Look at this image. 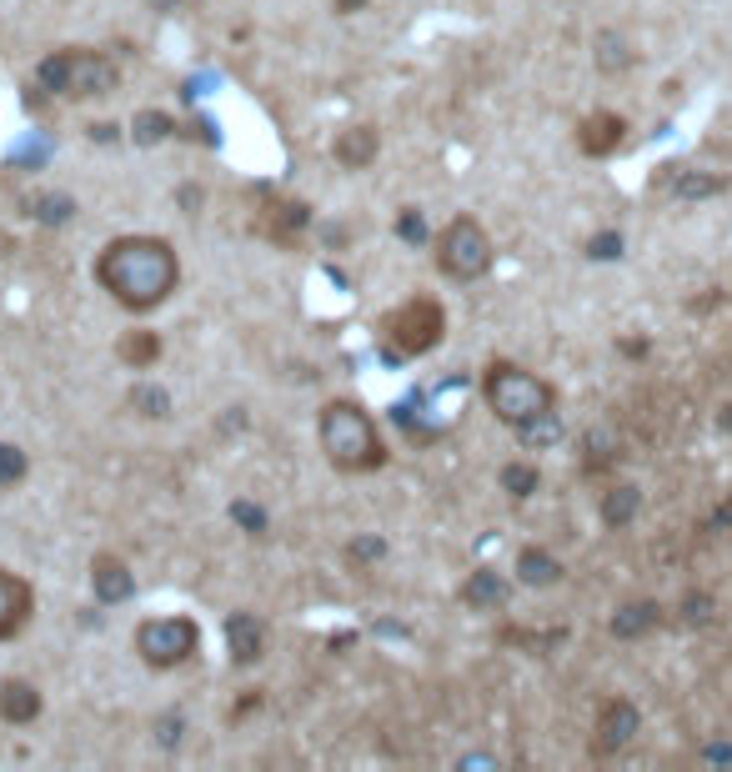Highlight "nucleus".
Wrapping results in <instances>:
<instances>
[{
  "mask_svg": "<svg viewBox=\"0 0 732 772\" xmlns=\"http://www.w3.org/2000/svg\"><path fill=\"white\" fill-rule=\"evenodd\" d=\"M96 286L131 316H151L161 311L176 286H181V256L166 236H151V231H126V236H111L101 251H96Z\"/></svg>",
  "mask_w": 732,
  "mask_h": 772,
  "instance_id": "obj_1",
  "label": "nucleus"
},
{
  "mask_svg": "<svg viewBox=\"0 0 732 772\" xmlns=\"http://www.w3.org/2000/svg\"><path fill=\"white\" fill-rule=\"evenodd\" d=\"M316 442H321V457L341 477H366V472H382L392 462L377 417L351 397H336L316 412Z\"/></svg>",
  "mask_w": 732,
  "mask_h": 772,
  "instance_id": "obj_2",
  "label": "nucleus"
},
{
  "mask_svg": "<svg viewBox=\"0 0 732 772\" xmlns=\"http://www.w3.org/2000/svg\"><path fill=\"white\" fill-rule=\"evenodd\" d=\"M36 86L61 96V101H106L121 86V71L106 51L91 46H61L36 66Z\"/></svg>",
  "mask_w": 732,
  "mask_h": 772,
  "instance_id": "obj_3",
  "label": "nucleus"
},
{
  "mask_svg": "<svg viewBox=\"0 0 732 772\" xmlns=\"http://www.w3.org/2000/svg\"><path fill=\"white\" fill-rule=\"evenodd\" d=\"M377 341H382L387 361H417V356H427L447 341V306L437 296L417 291L402 306L377 316Z\"/></svg>",
  "mask_w": 732,
  "mask_h": 772,
  "instance_id": "obj_4",
  "label": "nucleus"
},
{
  "mask_svg": "<svg viewBox=\"0 0 732 772\" xmlns=\"http://www.w3.org/2000/svg\"><path fill=\"white\" fill-rule=\"evenodd\" d=\"M482 402H487V412L502 427L517 432V427L537 422L542 412H552L557 407V392H552V381H542L537 371H527L517 361H492L482 371Z\"/></svg>",
  "mask_w": 732,
  "mask_h": 772,
  "instance_id": "obj_5",
  "label": "nucleus"
},
{
  "mask_svg": "<svg viewBox=\"0 0 732 772\" xmlns=\"http://www.w3.org/2000/svg\"><path fill=\"white\" fill-rule=\"evenodd\" d=\"M432 261H437V271L447 276V281H482L487 271H492V261H497V246H492V236H487V226L477 221V216H467V211H457L437 236H432Z\"/></svg>",
  "mask_w": 732,
  "mask_h": 772,
  "instance_id": "obj_6",
  "label": "nucleus"
},
{
  "mask_svg": "<svg viewBox=\"0 0 732 772\" xmlns=\"http://www.w3.org/2000/svg\"><path fill=\"white\" fill-rule=\"evenodd\" d=\"M131 647H136V657H141L151 672H176V667H186V662L201 657V627H196V617H186V612L146 617V622L131 632Z\"/></svg>",
  "mask_w": 732,
  "mask_h": 772,
  "instance_id": "obj_7",
  "label": "nucleus"
},
{
  "mask_svg": "<svg viewBox=\"0 0 732 772\" xmlns=\"http://www.w3.org/2000/svg\"><path fill=\"white\" fill-rule=\"evenodd\" d=\"M36 617V587L31 577L0 567V642H16Z\"/></svg>",
  "mask_w": 732,
  "mask_h": 772,
  "instance_id": "obj_8",
  "label": "nucleus"
},
{
  "mask_svg": "<svg viewBox=\"0 0 732 772\" xmlns=\"http://www.w3.org/2000/svg\"><path fill=\"white\" fill-rule=\"evenodd\" d=\"M377 156H382V131H377L372 121H351V126H341L336 141H331V161H336L341 171H372Z\"/></svg>",
  "mask_w": 732,
  "mask_h": 772,
  "instance_id": "obj_9",
  "label": "nucleus"
},
{
  "mask_svg": "<svg viewBox=\"0 0 732 772\" xmlns=\"http://www.w3.org/2000/svg\"><path fill=\"white\" fill-rule=\"evenodd\" d=\"M91 597L101 607H121V602L136 597V572L126 567V557H116V552L91 557Z\"/></svg>",
  "mask_w": 732,
  "mask_h": 772,
  "instance_id": "obj_10",
  "label": "nucleus"
},
{
  "mask_svg": "<svg viewBox=\"0 0 732 772\" xmlns=\"http://www.w3.org/2000/svg\"><path fill=\"white\" fill-rule=\"evenodd\" d=\"M226 657H231V667H256L266 657V622L256 612L226 617Z\"/></svg>",
  "mask_w": 732,
  "mask_h": 772,
  "instance_id": "obj_11",
  "label": "nucleus"
},
{
  "mask_svg": "<svg viewBox=\"0 0 732 772\" xmlns=\"http://www.w3.org/2000/svg\"><path fill=\"white\" fill-rule=\"evenodd\" d=\"M41 712H46V697H41L36 682H26V677H6V682H0V722L31 727Z\"/></svg>",
  "mask_w": 732,
  "mask_h": 772,
  "instance_id": "obj_12",
  "label": "nucleus"
},
{
  "mask_svg": "<svg viewBox=\"0 0 732 772\" xmlns=\"http://www.w3.org/2000/svg\"><path fill=\"white\" fill-rule=\"evenodd\" d=\"M507 597H512V582H507L502 572H492V567H477V572L457 587V602H462L467 612H497V607H507Z\"/></svg>",
  "mask_w": 732,
  "mask_h": 772,
  "instance_id": "obj_13",
  "label": "nucleus"
},
{
  "mask_svg": "<svg viewBox=\"0 0 732 772\" xmlns=\"http://www.w3.org/2000/svg\"><path fill=\"white\" fill-rule=\"evenodd\" d=\"M311 226V206L306 201H271L266 216H261V231L276 241V246H296Z\"/></svg>",
  "mask_w": 732,
  "mask_h": 772,
  "instance_id": "obj_14",
  "label": "nucleus"
},
{
  "mask_svg": "<svg viewBox=\"0 0 732 772\" xmlns=\"http://www.w3.org/2000/svg\"><path fill=\"white\" fill-rule=\"evenodd\" d=\"M622 141H627V121L612 116V111H597V116H587V121L577 126V146H582L587 156H612Z\"/></svg>",
  "mask_w": 732,
  "mask_h": 772,
  "instance_id": "obj_15",
  "label": "nucleus"
},
{
  "mask_svg": "<svg viewBox=\"0 0 732 772\" xmlns=\"http://www.w3.org/2000/svg\"><path fill=\"white\" fill-rule=\"evenodd\" d=\"M642 727V717H637V707L632 702H607L602 707V717H597V752H617L622 742H632V732Z\"/></svg>",
  "mask_w": 732,
  "mask_h": 772,
  "instance_id": "obj_16",
  "label": "nucleus"
},
{
  "mask_svg": "<svg viewBox=\"0 0 732 772\" xmlns=\"http://www.w3.org/2000/svg\"><path fill=\"white\" fill-rule=\"evenodd\" d=\"M517 582L522 587H557L562 582V562L547 547H522L517 552Z\"/></svg>",
  "mask_w": 732,
  "mask_h": 772,
  "instance_id": "obj_17",
  "label": "nucleus"
},
{
  "mask_svg": "<svg viewBox=\"0 0 732 772\" xmlns=\"http://www.w3.org/2000/svg\"><path fill=\"white\" fill-rule=\"evenodd\" d=\"M161 351H166V346H161L156 331H126V336L116 341V356H121L131 371H151V366L161 361Z\"/></svg>",
  "mask_w": 732,
  "mask_h": 772,
  "instance_id": "obj_18",
  "label": "nucleus"
},
{
  "mask_svg": "<svg viewBox=\"0 0 732 772\" xmlns=\"http://www.w3.org/2000/svg\"><path fill=\"white\" fill-rule=\"evenodd\" d=\"M672 196H682V201H702V196H717V191H727V181L722 176H702V171H682V166H667V181H662Z\"/></svg>",
  "mask_w": 732,
  "mask_h": 772,
  "instance_id": "obj_19",
  "label": "nucleus"
},
{
  "mask_svg": "<svg viewBox=\"0 0 732 772\" xmlns=\"http://www.w3.org/2000/svg\"><path fill=\"white\" fill-rule=\"evenodd\" d=\"M176 136V121L166 116V111H136L131 116V141L136 146H161V141H171Z\"/></svg>",
  "mask_w": 732,
  "mask_h": 772,
  "instance_id": "obj_20",
  "label": "nucleus"
},
{
  "mask_svg": "<svg viewBox=\"0 0 732 772\" xmlns=\"http://www.w3.org/2000/svg\"><path fill=\"white\" fill-rule=\"evenodd\" d=\"M657 627V602H627L612 617V637H642Z\"/></svg>",
  "mask_w": 732,
  "mask_h": 772,
  "instance_id": "obj_21",
  "label": "nucleus"
},
{
  "mask_svg": "<svg viewBox=\"0 0 732 772\" xmlns=\"http://www.w3.org/2000/svg\"><path fill=\"white\" fill-rule=\"evenodd\" d=\"M497 482H502V492H507L512 502H527V497L542 487V472H537L532 462H507V467L497 472Z\"/></svg>",
  "mask_w": 732,
  "mask_h": 772,
  "instance_id": "obj_22",
  "label": "nucleus"
},
{
  "mask_svg": "<svg viewBox=\"0 0 732 772\" xmlns=\"http://www.w3.org/2000/svg\"><path fill=\"white\" fill-rule=\"evenodd\" d=\"M126 407L136 412V417H151V422H161V417H171V392H161V386H131L126 392Z\"/></svg>",
  "mask_w": 732,
  "mask_h": 772,
  "instance_id": "obj_23",
  "label": "nucleus"
},
{
  "mask_svg": "<svg viewBox=\"0 0 732 772\" xmlns=\"http://www.w3.org/2000/svg\"><path fill=\"white\" fill-rule=\"evenodd\" d=\"M637 507H642V492H637V487H612V492L602 497V522H607V527H627V522L637 517Z\"/></svg>",
  "mask_w": 732,
  "mask_h": 772,
  "instance_id": "obj_24",
  "label": "nucleus"
},
{
  "mask_svg": "<svg viewBox=\"0 0 732 772\" xmlns=\"http://www.w3.org/2000/svg\"><path fill=\"white\" fill-rule=\"evenodd\" d=\"M31 477V457L16 442H0V492H16Z\"/></svg>",
  "mask_w": 732,
  "mask_h": 772,
  "instance_id": "obj_25",
  "label": "nucleus"
},
{
  "mask_svg": "<svg viewBox=\"0 0 732 772\" xmlns=\"http://www.w3.org/2000/svg\"><path fill=\"white\" fill-rule=\"evenodd\" d=\"M627 66H632L627 41H622V36H612V31H602V36H597V71L617 76V71H627Z\"/></svg>",
  "mask_w": 732,
  "mask_h": 772,
  "instance_id": "obj_26",
  "label": "nucleus"
},
{
  "mask_svg": "<svg viewBox=\"0 0 732 772\" xmlns=\"http://www.w3.org/2000/svg\"><path fill=\"white\" fill-rule=\"evenodd\" d=\"M517 437H522L527 447H557V442H562V417H557V407H552V412H542L537 422L517 427Z\"/></svg>",
  "mask_w": 732,
  "mask_h": 772,
  "instance_id": "obj_27",
  "label": "nucleus"
},
{
  "mask_svg": "<svg viewBox=\"0 0 732 772\" xmlns=\"http://www.w3.org/2000/svg\"><path fill=\"white\" fill-rule=\"evenodd\" d=\"M26 216H36L41 226H66V221L76 216V201H71V196H36Z\"/></svg>",
  "mask_w": 732,
  "mask_h": 772,
  "instance_id": "obj_28",
  "label": "nucleus"
},
{
  "mask_svg": "<svg viewBox=\"0 0 732 772\" xmlns=\"http://www.w3.org/2000/svg\"><path fill=\"white\" fill-rule=\"evenodd\" d=\"M392 231H397L407 246H427V216H422L417 206H402L397 221H392Z\"/></svg>",
  "mask_w": 732,
  "mask_h": 772,
  "instance_id": "obj_29",
  "label": "nucleus"
},
{
  "mask_svg": "<svg viewBox=\"0 0 732 772\" xmlns=\"http://www.w3.org/2000/svg\"><path fill=\"white\" fill-rule=\"evenodd\" d=\"M231 522L246 527L251 537H266V532H271V517H266V507H256V502H231Z\"/></svg>",
  "mask_w": 732,
  "mask_h": 772,
  "instance_id": "obj_30",
  "label": "nucleus"
},
{
  "mask_svg": "<svg viewBox=\"0 0 732 772\" xmlns=\"http://www.w3.org/2000/svg\"><path fill=\"white\" fill-rule=\"evenodd\" d=\"M382 557H387V542H382V537H356V542H346V562H351V567L382 562Z\"/></svg>",
  "mask_w": 732,
  "mask_h": 772,
  "instance_id": "obj_31",
  "label": "nucleus"
},
{
  "mask_svg": "<svg viewBox=\"0 0 732 772\" xmlns=\"http://www.w3.org/2000/svg\"><path fill=\"white\" fill-rule=\"evenodd\" d=\"M587 256H592V261H617V256H622V236H617V231H597V236L587 241Z\"/></svg>",
  "mask_w": 732,
  "mask_h": 772,
  "instance_id": "obj_32",
  "label": "nucleus"
},
{
  "mask_svg": "<svg viewBox=\"0 0 732 772\" xmlns=\"http://www.w3.org/2000/svg\"><path fill=\"white\" fill-rule=\"evenodd\" d=\"M156 732H161V747H176L181 742V717H161Z\"/></svg>",
  "mask_w": 732,
  "mask_h": 772,
  "instance_id": "obj_33",
  "label": "nucleus"
},
{
  "mask_svg": "<svg viewBox=\"0 0 732 772\" xmlns=\"http://www.w3.org/2000/svg\"><path fill=\"white\" fill-rule=\"evenodd\" d=\"M91 141H101V146H106V141H121V126H111V121H96V126H91Z\"/></svg>",
  "mask_w": 732,
  "mask_h": 772,
  "instance_id": "obj_34",
  "label": "nucleus"
},
{
  "mask_svg": "<svg viewBox=\"0 0 732 772\" xmlns=\"http://www.w3.org/2000/svg\"><path fill=\"white\" fill-rule=\"evenodd\" d=\"M366 6H372V0H331L336 16H356V11H366Z\"/></svg>",
  "mask_w": 732,
  "mask_h": 772,
  "instance_id": "obj_35",
  "label": "nucleus"
},
{
  "mask_svg": "<svg viewBox=\"0 0 732 772\" xmlns=\"http://www.w3.org/2000/svg\"><path fill=\"white\" fill-rule=\"evenodd\" d=\"M11 251H16V236H11V231H0V261H6Z\"/></svg>",
  "mask_w": 732,
  "mask_h": 772,
  "instance_id": "obj_36",
  "label": "nucleus"
},
{
  "mask_svg": "<svg viewBox=\"0 0 732 772\" xmlns=\"http://www.w3.org/2000/svg\"><path fill=\"white\" fill-rule=\"evenodd\" d=\"M722 427H732V407H727V417H722Z\"/></svg>",
  "mask_w": 732,
  "mask_h": 772,
  "instance_id": "obj_37",
  "label": "nucleus"
}]
</instances>
